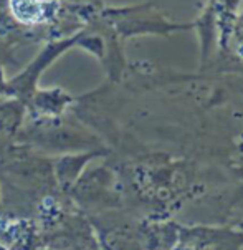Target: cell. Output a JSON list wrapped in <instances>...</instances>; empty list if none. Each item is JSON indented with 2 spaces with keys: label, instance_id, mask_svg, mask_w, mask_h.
<instances>
[{
  "label": "cell",
  "instance_id": "1",
  "mask_svg": "<svg viewBox=\"0 0 243 250\" xmlns=\"http://www.w3.org/2000/svg\"><path fill=\"white\" fill-rule=\"evenodd\" d=\"M10 10L20 23L38 25L53 14V0H10Z\"/></svg>",
  "mask_w": 243,
  "mask_h": 250
},
{
  "label": "cell",
  "instance_id": "2",
  "mask_svg": "<svg viewBox=\"0 0 243 250\" xmlns=\"http://www.w3.org/2000/svg\"><path fill=\"white\" fill-rule=\"evenodd\" d=\"M232 227H233V229H237V230H240L242 234H243V214H242L238 219L233 220V222H232Z\"/></svg>",
  "mask_w": 243,
  "mask_h": 250
}]
</instances>
